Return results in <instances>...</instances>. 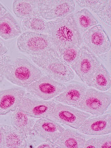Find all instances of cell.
I'll return each mask as SVG.
<instances>
[{
    "label": "cell",
    "instance_id": "1",
    "mask_svg": "<svg viewBox=\"0 0 111 148\" xmlns=\"http://www.w3.org/2000/svg\"><path fill=\"white\" fill-rule=\"evenodd\" d=\"M49 35L58 52L70 46H81L82 37L77 29L73 14L48 22Z\"/></svg>",
    "mask_w": 111,
    "mask_h": 148
},
{
    "label": "cell",
    "instance_id": "2",
    "mask_svg": "<svg viewBox=\"0 0 111 148\" xmlns=\"http://www.w3.org/2000/svg\"><path fill=\"white\" fill-rule=\"evenodd\" d=\"M43 75L41 70L24 58L10 60L5 73V77L8 81L23 88L39 80Z\"/></svg>",
    "mask_w": 111,
    "mask_h": 148
},
{
    "label": "cell",
    "instance_id": "3",
    "mask_svg": "<svg viewBox=\"0 0 111 148\" xmlns=\"http://www.w3.org/2000/svg\"><path fill=\"white\" fill-rule=\"evenodd\" d=\"M29 58L46 75L56 81L68 83L75 77L74 73L68 66L59 59L58 56L46 54L38 56L29 55Z\"/></svg>",
    "mask_w": 111,
    "mask_h": 148
},
{
    "label": "cell",
    "instance_id": "4",
    "mask_svg": "<svg viewBox=\"0 0 111 148\" xmlns=\"http://www.w3.org/2000/svg\"><path fill=\"white\" fill-rule=\"evenodd\" d=\"M17 46L21 52L29 55L52 54L58 56L52 39L47 34L24 33L18 37Z\"/></svg>",
    "mask_w": 111,
    "mask_h": 148
},
{
    "label": "cell",
    "instance_id": "5",
    "mask_svg": "<svg viewBox=\"0 0 111 148\" xmlns=\"http://www.w3.org/2000/svg\"><path fill=\"white\" fill-rule=\"evenodd\" d=\"M111 103V92L88 88L77 109L94 115H101L106 112Z\"/></svg>",
    "mask_w": 111,
    "mask_h": 148
},
{
    "label": "cell",
    "instance_id": "6",
    "mask_svg": "<svg viewBox=\"0 0 111 148\" xmlns=\"http://www.w3.org/2000/svg\"><path fill=\"white\" fill-rule=\"evenodd\" d=\"M90 115L77 108L62 103L56 104L47 119L78 129Z\"/></svg>",
    "mask_w": 111,
    "mask_h": 148
},
{
    "label": "cell",
    "instance_id": "7",
    "mask_svg": "<svg viewBox=\"0 0 111 148\" xmlns=\"http://www.w3.org/2000/svg\"><path fill=\"white\" fill-rule=\"evenodd\" d=\"M95 55H104L111 49V42L106 32L101 25L90 29L82 38V45Z\"/></svg>",
    "mask_w": 111,
    "mask_h": 148
},
{
    "label": "cell",
    "instance_id": "8",
    "mask_svg": "<svg viewBox=\"0 0 111 148\" xmlns=\"http://www.w3.org/2000/svg\"><path fill=\"white\" fill-rule=\"evenodd\" d=\"M40 15L45 20L53 21L71 15L75 10L72 0L38 1Z\"/></svg>",
    "mask_w": 111,
    "mask_h": 148
},
{
    "label": "cell",
    "instance_id": "9",
    "mask_svg": "<svg viewBox=\"0 0 111 148\" xmlns=\"http://www.w3.org/2000/svg\"><path fill=\"white\" fill-rule=\"evenodd\" d=\"M66 86L51 78L43 75L39 80L32 83L26 88L27 92L40 99L48 101L63 92Z\"/></svg>",
    "mask_w": 111,
    "mask_h": 148
},
{
    "label": "cell",
    "instance_id": "10",
    "mask_svg": "<svg viewBox=\"0 0 111 148\" xmlns=\"http://www.w3.org/2000/svg\"><path fill=\"white\" fill-rule=\"evenodd\" d=\"M101 64L96 55L86 47L81 46L80 56L71 67L87 85Z\"/></svg>",
    "mask_w": 111,
    "mask_h": 148
},
{
    "label": "cell",
    "instance_id": "11",
    "mask_svg": "<svg viewBox=\"0 0 111 148\" xmlns=\"http://www.w3.org/2000/svg\"><path fill=\"white\" fill-rule=\"evenodd\" d=\"M56 103L40 99L26 92L18 109L35 118H47Z\"/></svg>",
    "mask_w": 111,
    "mask_h": 148
},
{
    "label": "cell",
    "instance_id": "12",
    "mask_svg": "<svg viewBox=\"0 0 111 148\" xmlns=\"http://www.w3.org/2000/svg\"><path fill=\"white\" fill-rule=\"evenodd\" d=\"M92 118L84 122L78 131L90 136L103 135L111 132V113L103 114Z\"/></svg>",
    "mask_w": 111,
    "mask_h": 148
},
{
    "label": "cell",
    "instance_id": "13",
    "mask_svg": "<svg viewBox=\"0 0 111 148\" xmlns=\"http://www.w3.org/2000/svg\"><path fill=\"white\" fill-rule=\"evenodd\" d=\"M66 86L65 90L54 98V101L76 108L85 95L88 87L84 83L71 81Z\"/></svg>",
    "mask_w": 111,
    "mask_h": 148
},
{
    "label": "cell",
    "instance_id": "14",
    "mask_svg": "<svg viewBox=\"0 0 111 148\" xmlns=\"http://www.w3.org/2000/svg\"><path fill=\"white\" fill-rule=\"evenodd\" d=\"M65 130L59 123L47 118H42L36 121L33 130L35 134L55 143Z\"/></svg>",
    "mask_w": 111,
    "mask_h": 148
},
{
    "label": "cell",
    "instance_id": "15",
    "mask_svg": "<svg viewBox=\"0 0 111 148\" xmlns=\"http://www.w3.org/2000/svg\"><path fill=\"white\" fill-rule=\"evenodd\" d=\"M26 92L25 90L19 88L0 91V115L18 108Z\"/></svg>",
    "mask_w": 111,
    "mask_h": 148
},
{
    "label": "cell",
    "instance_id": "16",
    "mask_svg": "<svg viewBox=\"0 0 111 148\" xmlns=\"http://www.w3.org/2000/svg\"><path fill=\"white\" fill-rule=\"evenodd\" d=\"M36 121L35 117L27 114L18 108L13 111L10 118L12 126L27 137H29L34 133L33 129Z\"/></svg>",
    "mask_w": 111,
    "mask_h": 148
},
{
    "label": "cell",
    "instance_id": "17",
    "mask_svg": "<svg viewBox=\"0 0 111 148\" xmlns=\"http://www.w3.org/2000/svg\"><path fill=\"white\" fill-rule=\"evenodd\" d=\"M4 133V148H29L28 137L10 125H2Z\"/></svg>",
    "mask_w": 111,
    "mask_h": 148
},
{
    "label": "cell",
    "instance_id": "18",
    "mask_svg": "<svg viewBox=\"0 0 111 148\" xmlns=\"http://www.w3.org/2000/svg\"><path fill=\"white\" fill-rule=\"evenodd\" d=\"M86 141L84 134L71 129L65 130L55 144L59 148H83Z\"/></svg>",
    "mask_w": 111,
    "mask_h": 148
},
{
    "label": "cell",
    "instance_id": "19",
    "mask_svg": "<svg viewBox=\"0 0 111 148\" xmlns=\"http://www.w3.org/2000/svg\"><path fill=\"white\" fill-rule=\"evenodd\" d=\"M82 6L90 9L102 22L110 27L111 1H84Z\"/></svg>",
    "mask_w": 111,
    "mask_h": 148
},
{
    "label": "cell",
    "instance_id": "20",
    "mask_svg": "<svg viewBox=\"0 0 111 148\" xmlns=\"http://www.w3.org/2000/svg\"><path fill=\"white\" fill-rule=\"evenodd\" d=\"M21 34L20 26L10 13L7 12L0 18V37L2 39L8 40Z\"/></svg>",
    "mask_w": 111,
    "mask_h": 148
},
{
    "label": "cell",
    "instance_id": "21",
    "mask_svg": "<svg viewBox=\"0 0 111 148\" xmlns=\"http://www.w3.org/2000/svg\"><path fill=\"white\" fill-rule=\"evenodd\" d=\"M74 23L80 36L88 30L99 25V22L88 9H83L73 14Z\"/></svg>",
    "mask_w": 111,
    "mask_h": 148
},
{
    "label": "cell",
    "instance_id": "22",
    "mask_svg": "<svg viewBox=\"0 0 111 148\" xmlns=\"http://www.w3.org/2000/svg\"><path fill=\"white\" fill-rule=\"evenodd\" d=\"M13 9L14 14L18 18H23L31 17H40L38 1H14Z\"/></svg>",
    "mask_w": 111,
    "mask_h": 148
},
{
    "label": "cell",
    "instance_id": "23",
    "mask_svg": "<svg viewBox=\"0 0 111 148\" xmlns=\"http://www.w3.org/2000/svg\"><path fill=\"white\" fill-rule=\"evenodd\" d=\"M87 86L101 92H106L110 88V75L103 65L101 63Z\"/></svg>",
    "mask_w": 111,
    "mask_h": 148
},
{
    "label": "cell",
    "instance_id": "24",
    "mask_svg": "<svg viewBox=\"0 0 111 148\" xmlns=\"http://www.w3.org/2000/svg\"><path fill=\"white\" fill-rule=\"evenodd\" d=\"M26 32L49 35L48 22L40 17H31L23 18L21 22Z\"/></svg>",
    "mask_w": 111,
    "mask_h": 148
},
{
    "label": "cell",
    "instance_id": "25",
    "mask_svg": "<svg viewBox=\"0 0 111 148\" xmlns=\"http://www.w3.org/2000/svg\"><path fill=\"white\" fill-rule=\"evenodd\" d=\"M81 47L75 45L68 46L58 52V57L65 64L71 67L80 56Z\"/></svg>",
    "mask_w": 111,
    "mask_h": 148
},
{
    "label": "cell",
    "instance_id": "26",
    "mask_svg": "<svg viewBox=\"0 0 111 148\" xmlns=\"http://www.w3.org/2000/svg\"><path fill=\"white\" fill-rule=\"evenodd\" d=\"M97 148L111 147V134L103 135L96 138Z\"/></svg>",
    "mask_w": 111,
    "mask_h": 148
},
{
    "label": "cell",
    "instance_id": "27",
    "mask_svg": "<svg viewBox=\"0 0 111 148\" xmlns=\"http://www.w3.org/2000/svg\"><path fill=\"white\" fill-rule=\"evenodd\" d=\"M10 60L9 55H4L0 57V83L3 80L6 66Z\"/></svg>",
    "mask_w": 111,
    "mask_h": 148
},
{
    "label": "cell",
    "instance_id": "28",
    "mask_svg": "<svg viewBox=\"0 0 111 148\" xmlns=\"http://www.w3.org/2000/svg\"><path fill=\"white\" fill-rule=\"evenodd\" d=\"M36 148H59V147L56 145L55 143H52L51 141L47 140L43 143L40 145H38L36 146Z\"/></svg>",
    "mask_w": 111,
    "mask_h": 148
},
{
    "label": "cell",
    "instance_id": "29",
    "mask_svg": "<svg viewBox=\"0 0 111 148\" xmlns=\"http://www.w3.org/2000/svg\"><path fill=\"white\" fill-rule=\"evenodd\" d=\"M84 148H97L96 138H92L86 141L84 146Z\"/></svg>",
    "mask_w": 111,
    "mask_h": 148
},
{
    "label": "cell",
    "instance_id": "30",
    "mask_svg": "<svg viewBox=\"0 0 111 148\" xmlns=\"http://www.w3.org/2000/svg\"><path fill=\"white\" fill-rule=\"evenodd\" d=\"M8 51L7 46L1 39H0V57L2 56Z\"/></svg>",
    "mask_w": 111,
    "mask_h": 148
},
{
    "label": "cell",
    "instance_id": "31",
    "mask_svg": "<svg viewBox=\"0 0 111 148\" xmlns=\"http://www.w3.org/2000/svg\"><path fill=\"white\" fill-rule=\"evenodd\" d=\"M4 133L2 125L0 124V148H4Z\"/></svg>",
    "mask_w": 111,
    "mask_h": 148
},
{
    "label": "cell",
    "instance_id": "32",
    "mask_svg": "<svg viewBox=\"0 0 111 148\" xmlns=\"http://www.w3.org/2000/svg\"><path fill=\"white\" fill-rule=\"evenodd\" d=\"M7 12V9L0 3V18L6 14Z\"/></svg>",
    "mask_w": 111,
    "mask_h": 148
}]
</instances>
